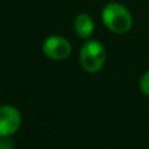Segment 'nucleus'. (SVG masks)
I'll list each match as a JSON object with an SVG mask.
<instances>
[{"label": "nucleus", "mask_w": 149, "mask_h": 149, "mask_svg": "<svg viewBox=\"0 0 149 149\" xmlns=\"http://www.w3.org/2000/svg\"><path fill=\"white\" fill-rule=\"evenodd\" d=\"M103 24L109 30L116 34H123L131 29L132 16L126 7L118 3H109L102 10Z\"/></svg>", "instance_id": "obj_1"}, {"label": "nucleus", "mask_w": 149, "mask_h": 149, "mask_svg": "<svg viewBox=\"0 0 149 149\" xmlns=\"http://www.w3.org/2000/svg\"><path fill=\"white\" fill-rule=\"evenodd\" d=\"M106 50L98 41H88L80 50V62L85 71L90 73L98 72L105 64Z\"/></svg>", "instance_id": "obj_2"}, {"label": "nucleus", "mask_w": 149, "mask_h": 149, "mask_svg": "<svg viewBox=\"0 0 149 149\" xmlns=\"http://www.w3.org/2000/svg\"><path fill=\"white\" fill-rule=\"evenodd\" d=\"M21 126V114L10 105L0 106V136L16 134Z\"/></svg>", "instance_id": "obj_3"}, {"label": "nucleus", "mask_w": 149, "mask_h": 149, "mask_svg": "<svg viewBox=\"0 0 149 149\" xmlns=\"http://www.w3.org/2000/svg\"><path fill=\"white\" fill-rule=\"evenodd\" d=\"M72 47L71 43L63 37L52 36L49 37L43 42V52L47 58L54 60H63L67 59L71 55Z\"/></svg>", "instance_id": "obj_4"}, {"label": "nucleus", "mask_w": 149, "mask_h": 149, "mask_svg": "<svg viewBox=\"0 0 149 149\" xmlns=\"http://www.w3.org/2000/svg\"><path fill=\"white\" fill-rule=\"evenodd\" d=\"M74 30L80 38H88L94 30V22L92 17L86 13H80L74 18Z\"/></svg>", "instance_id": "obj_5"}, {"label": "nucleus", "mask_w": 149, "mask_h": 149, "mask_svg": "<svg viewBox=\"0 0 149 149\" xmlns=\"http://www.w3.org/2000/svg\"><path fill=\"white\" fill-rule=\"evenodd\" d=\"M140 89L145 95L149 97V71L147 73H144V76L140 80Z\"/></svg>", "instance_id": "obj_6"}, {"label": "nucleus", "mask_w": 149, "mask_h": 149, "mask_svg": "<svg viewBox=\"0 0 149 149\" xmlns=\"http://www.w3.org/2000/svg\"><path fill=\"white\" fill-rule=\"evenodd\" d=\"M15 147V143L7 136H0V149H12Z\"/></svg>", "instance_id": "obj_7"}]
</instances>
